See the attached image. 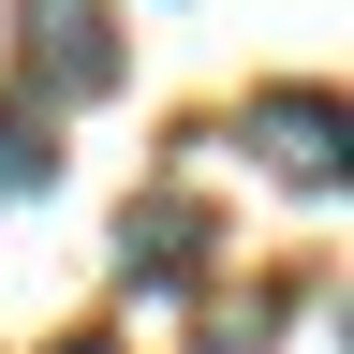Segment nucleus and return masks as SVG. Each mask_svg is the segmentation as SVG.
I'll list each match as a JSON object with an SVG mask.
<instances>
[{
	"label": "nucleus",
	"instance_id": "obj_1",
	"mask_svg": "<svg viewBox=\"0 0 354 354\" xmlns=\"http://www.w3.org/2000/svg\"><path fill=\"white\" fill-rule=\"evenodd\" d=\"M30 74L59 88V104H104V88H118V30H104V0H30Z\"/></svg>",
	"mask_w": 354,
	"mask_h": 354
},
{
	"label": "nucleus",
	"instance_id": "obj_2",
	"mask_svg": "<svg viewBox=\"0 0 354 354\" xmlns=\"http://www.w3.org/2000/svg\"><path fill=\"white\" fill-rule=\"evenodd\" d=\"M251 148L295 177V192H339V88H266L251 104Z\"/></svg>",
	"mask_w": 354,
	"mask_h": 354
},
{
	"label": "nucleus",
	"instance_id": "obj_3",
	"mask_svg": "<svg viewBox=\"0 0 354 354\" xmlns=\"http://www.w3.org/2000/svg\"><path fill=\"white\" fill-rule=\"evenodd\" d=\"M118 251H133V281H148V295H192V266H207V207H192V192H148V207L118 221Z\"/></svg>",
	"mask_w": 354,
	"mask_h": 354
},
{
	"label": "nucleus",
	"instance_id": "obj_4",
	"mask_svg": "<svg viewBox=\"0 0 354 354\" xmlns=\"http://www.w3.org/2000/svg\"><path fill=\"white\" fill-rule=\"evenodd\" d=\"M59 192V104H0V207Z\"/></svg>",
	"mask_w": 354,
	"mask_h": 354
},
{
	"label": "nucleus",
	"instance_id": "obj_5",
	"mask_svg": "<svg viewBox=\"0 0 354 354\" xmlns=\"http://www.w3.org/2000/svg\"><path fill=\"white\" fill-rule=\"evenodd\" d=\"M59 354H104V339H59Z\"/></svg>",
	"mask_w": 354,
	"mask_h": 354
}]
</instances>
